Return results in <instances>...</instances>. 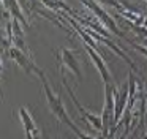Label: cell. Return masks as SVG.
<instances>
[{"label":"cell","instance_id":"obj_1","mask_svg":"<svg viewBox=\"0 0 147 139\" xmlns=\"http://www.w3.org/2000/svg\"><path fill=\"white\" fill-rule=\"evenodd\" d=\"M38 78L41 79V84H43V90H45V95H46V101H48V106H49V109H51V112L54 114L55 117H57L59 120H60L63 125H67L68 128L71 130V131L74 133V134L78 136L79 139H105L103 136H100V138H90L89 134H86V133H82L79 128L76 126V123L73 122V120L68 117V114H67V111H65V107H63V103H62V100H60V96L59 95H55L54 92H52V88H51V85H49V82H48V79H46V76H45V73H40L38 74Z\"/></svg>","mask_w":147,"mask_h":139},{"label":"cell","instance_id":"obj_2","mask_svg":"<svg viewBox=\"0 0 147 139\" xmlns=\"http://www.w3.org/2000/svg\"><path fill=\"white\" fill-rule=\"evenodd\" d=\"M81 2L84 3V6H87V8L92 11V14L95 16V18L100 19V22H101L105 27H108V30L111 32V33L117 35V36L125 38V33L119 30V27H117V24H115V21H114V19H112L111 16H109L108 13H106L105 9H103L96 2H93V0H81Z\"/></svg>","mask_w":147,"mask_h":139},{"label":"cell","instance_id":"obj_3","mask_svg":"<svg viewBox=\"0 0 147 139\" xmlns=\"http://www.w3.org/2000/svg\"><path fill=\"white\" fill-rule=\"evenodd\" d=\"M55 59H57V63H59V70L63 71V68L70 70L74 76L81 81L82 78V73H81V68H79V62H78L76 55H74L73 51L70 49H65V47H60L55 54Z\"/></svg>","mask_w":147,"mask_h":139},{"label":"cell","instance_id":"obj_4","mask_svg":"<svg viewBox=\"0 0 147 139\" xmlns=\"http://www.w3.org/2000/svg\"><path fill=\"white\" fill-rule=\"evenodd\" d=\"M62 84H63V87L67 88V92H68V95H70V98L73 100V103H74V106H76V109L79 111V114L82 115V119L86 120L87 123H89L92 128H95V130H98V131H101L103 133V120H101V117H98V115H95V114H90L89 111L86 109V107L82 106V104L79 103V100L76 98V95L73 93V90L70 88V85H68V82L65 81V79H62Z\"/></svg>","mask_w":147,"mask_h":139},{"label":"cell","instance_id":"obj_5","mask_svg":"<svg viewBox=\"0 0 147 139\" xmlns=\"http://www.w3.org/2000/svg\"><path fill=\"white\" fill-rule=\"evenodd\" d=\"M8 55L11 57V59L16 62V65H19L21 68L24 70V71L27 73V74H32V73H35L36 76L41 73V70L38 68V66L35 65V62H33L32 55H29V54L22 52L21 49H18V47H11L10 52H8Z\"/></svg>","mask_w":147,"mask_h":139},{"label":"cell","instance_id":"obj_6","mask_svg":"<svg viewBox=\"0 0 147 139\" xmlns=\"http://www.w3.org/2000/svg\"><path fill=\"white\" fill-rule=\"evenodd\" d=\"M84 47H86V51H87V54H89V57L92 59V62H93V65H95V68L98 70V73L101 74L105 85H106V84H112L111 71H109V68H108V65H106V62L103 60V57L100 55V52H98V51H95L92 46H89V44H84Z\"/></svg>","mask_w":147,"mask_h":139},{"label":"cell","instance_id":"obj_7","mask_svg":"<svg viewBox=\"0 0 147 139\" xmlns=\"http://www.w3.org/2000/svg\"><path fill=\"white\" fill-rule=\"evenodd\" d=\"M3 6H5V11L13 16V19L21 21V24L24 25V28L29 27V21H27L26 16H24V9L21 8L18 0H3Z\"/></svg>","mask_w":147,"mask_h":139},{"label":"cell","instance_id":"obj_8","mask_svg":"<svg viewBox=\"0 0 147 139\" xmlns=\"http://www.w3.org/2000/svg\"><path fill=\"white\" fill-rule=\"evenodd\" d=\"M19 119H21V122H22V126H24V130H26V133H32L36 139H40V130H38L36 123L33 122L32 115L29 114V111H27L26 107H19Z\"/></svg>","mask_w":147,"mask_h":139},{"label":"cell","instance_id":"obj_9","mask_svg":"<svg viewBox=\"0 0 147 139\" xmlns=\"http://www.w3.org/2000/svg\"><path fill=\"white\" fill-rule=\"evenodd\" d=\"M96 2H101V3H105V5L112 6V8H115L117 11H120V9L123 8V5H122V3H119L117 0H96Z\"/></svg>","mask_w":147,"mask_h":139},{"label":"cell","instance_id":"obj_10","mask_svg":"<svg viewBox=\"0 0 147 139\" xmlns=\"http://www.w3.org/2000/svg\"><path fill=\"white\" fill-rule=\"evenodd\" d=\"M131 46H133L136 51H139V52L142 54V55H146V57H147V47H144L142 44H138V43H131Z\"/></svg>","mask_w":147,"mask_h":139},{"label":"cell","instance_id":"obj_11","mask_svg":"<svg viewBox=\"0 0 147 139\" xmlns=\"http://www.w3.org/2000/svg\"><path fill=\"white\" fill-rule=\"evenodd\" d=\"M141 43H142L144 47H147V38H141Z\"/></svg>","mask_w":147,"mask_h":139},{"label":"cell","instance_id":"obj_12","mask_svg":"<svg viewBox=\"0 0 147 139\" xmlns=\"http://www.w3.org/2000/svg\"><path fill=\"white\" fill-rule=\"evenodd\" d=\"M125 136H127V134H125V133H123V134H122V138H120V139H123V138H125Z\"/></svg>","mask_w":147,"mask_h":139},{"label":"cell","instance_id":"obj_13","mask_svg":"<svg viewBox=\"0 0 147 139\" xmlns=\"http://www.w3.org/2000/svg\"><path fill=\"white\" fill-rule=\"evenodd\" d=\"M146 2H147V0H146Z\"/></svg>","mask_w":147,"mask_h":139},{"label":"cell","instance_id":"obj_14","mask_svg":"<svg viewBox=\"0 0 147 139\" xmlns=\"http://www.w3.org/2000/svg\"><path fill=\"white\" fill-rule=\"evenodd\" d=\"M146 136H147V134H146Z\"/></svg>","mask_w":147,"mask_h":139}]
</instances>
